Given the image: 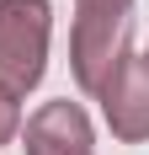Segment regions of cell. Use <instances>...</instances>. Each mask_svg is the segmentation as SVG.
Listing matches in <instances>:
<instances>
[{
    "mask_svg": "<svg viewBox=\"0 0 149 155\" xmlns=\"http://www.w3.org/2000/svg\"><path fill=\"white\" fill-rule=\"evenodd\" d=\"M48 43V0H0V75L11 91L43 75Z\"/></svg>",
    "mask_w": 149,
    "mask_h": 155,
    "instance_id": "6da1fadb",
    "label": "cell"
},
{
    "mask_svg": "<svg viewBox=\"0 0 149 155\" xmlns=\"http://www.w3.org/2000/svg\"><path fill=\"white\" fill-rule=\"evenodd\" d=\"M122 48V11H90L80 16V32H74V75L85 91H101L106 86V70H117V54Z\"/></svg>",
    "mask_w": 149,
    "mask_h": 155,
    "instance_id": "7a4b0ae2",
    "label": "cell"
},
{
    "mask_svg": "<svg viewBox=\"0 0 149 155\" xmlns=\"http://www.w3.org/2000/svg\"><path fill=\"white\" fill-rule=\"evenodd\" d=\"M106 118L122 139H144L149 134V59H128L122 75H106Z\"/></svg>",
    "mask_w": 149,
    "mask_h": 155,
    "instance_id": "3957f363",
    "label": "cell"
},
{
    "mask_svg": "<svg viewBox=\"0 0 149 155\" xmlns=\"http://www.w3.org/2000/svg\"><path fill=\"white\" fill-rule=\"evenodd\" d=\"M27 150L32 155H90V128L80 118V107L53 102L27 123Z\"/></svg>",
    "mask_w": 149,
    "mask_h": 155,
    "instance_id": "277c9868",
    "label": "cell"
},
{
    "mask_svg": "<svg viewBox=\"0 0 149 155\" xmlns=\"http://www.w3.org/2000/svg\"><path fill=\"white\" fill-rule=\"evenodd\" d=\"M11 128H16V91L0 80V144L11 139Z\"/></svg>",
    "mask_w": 149,
    "mask_h": 155,
    "instance_id": "5b68a950",
    "label": "cell"
},
{
    "mask_svg": "<svg viewBox=\"0 0 149 155\" xmlns=\"http://www.w3.org/2000/svg\"><path fill=\"white\" fill-rule=\"evenodd\" d=\"M90 11H122V5H128V0H85Z\"/></svg>",
    "mask_w": 149,
    "mask_h": 155,
    "instance_id": "8992f818",
    "label": "cell"
}]
</instances>
